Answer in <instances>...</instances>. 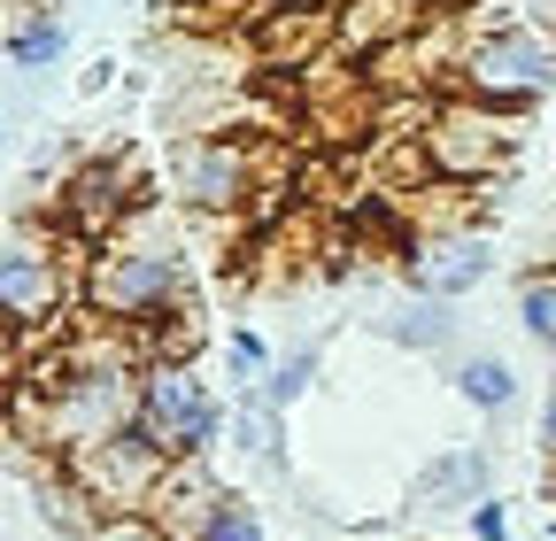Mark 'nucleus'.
Returning <instances> with one entry per match:
<instances>
[{"label": "nucleus", "mask_w": 556, "mask_h": 541, "mask_svg": "<svg viewBox=\"0 0 556 541\" xmlns=\"http://www.w3.org/2000/svg\"><path fill=\"white\" fill-rule=\"evenodd\" d=\"M486 495H495V456H486L479 441L471 449H441L426 471H417V480H409V511H464L471 518V503H486Z\"/></svg>", "instance_id": "9d476101"}, {"label": "nucleus", "mask_w": 556, "mask_h": 541, "mask_svg": "<svg viewBox=\"0 0 556 541\" xmlns=\"http://www.w3.org/2000/svg\"><path fill=\"white\" fill-rule=\"evenodd\" d=\"M417 24H426V9L417 0H348V9L332 16V62H387Z\"/></svg>", "instance_id": "1a4fd4ad"}, {"label": "nucleus", "mask_w": 556, "mask_h": 541, "mask_svg": "<svg viewBox=\"0 0 556 541\" xmlns=\"http://www.w3.org/2000/svg\"><path fill=\"white\" fill-rule=\"evenodd\" d=\"M456 93L526 116L533 101L556 93V32L518 24V16H486V24L471 32L464 62H456Z\"/></svg>", "instance_id": "f03ea898"}, {"label": "nucleus", "mask_w": 556, "mask_h": 541, "mask_svg": "<svg viewBox=\"0 0 556 541\" xmlns=\"http://www.w3.org/2000/svg\"><path fill=\"white\" fill-rule=\"evenodd\" d=\"M533 449L556 464V379H548V394H541V426H533Z\"/></svg>", "instance_id": "5701e85b"}, {"label": "nucleus", "mask_w": 556, "mask_h": 541, "mask_svg": "<svg viewBox=\"0 0 556 541\" xmlns=\"http://www.w3.org/2000/svg\"><path fill=\"white\" fill-rule=\"evenodd\" d=\"M170 186L193 217H240L255 201V148L225 131H193L170 148Z\"/></svg>", "instance_id": "0eeeda50"}, {"label": "nucleus", "mask_w": 556, "mask_h": 541, "mask_svg": "<svg viewBox=\"0 0 556 541\" xmlns=\"http://www.w3.org/2000/svg\"><path fill=\"white\" fill-rule=\"evenodd\" d=\"M232 488H217V471H208V456H186V464H170V480L155 488V518L170 526V541H201V526H208V511H217Z\"/></svg>", "instance_id": "f8f14e48"}, {"label": "nucleus", "mask_w": 556, "mask_h": 541, "mask_svg": "<svg viewBox=\"0 0 556 541\" xmlns=\"http://www.w3.org/2000/svg\"><path fill=\"white\" fill-rule=\"evenodd\" d=\"M9 62L16 71H54L62 62V47H70V32H62V16H54V0H39V9L24 16V24H9Z\"/></svg>", "instance_id": "2eb2a0df"}, {"label": "nucleus", "mask_w": 556, "mask_h": 541, "mask_svg": "<svg viewBox=\"0 0 556 541\" xmlns=\"http://www.w3.org/2000/svg\"><path fill=\"white\" fill-rule=\"evenodd\" d=\"M371 332H379V341H394V349H448V341H456V302H433V294L387 302V310L371 317Z\"/></svg>", "instance_id": "ddd939ff"}, {"label": "nucleus", "mask_w": 556, "mask_h": 541, "mask_svg": "<svg viewBox=\"0 0 556 541\" xmlns=\"http://www.w3.org/2000/svg\"><path fill=\"white\" fill-rule=\"evenodd\" d=\"M456 394L471 402L479 418H503L510 402H518V372H510L495 349H479V356H464V364H456Z\"/></svg>", "instance_id": "4468645a"}, {"label": "nucleus", "mask_w": 556, "mask_h": 541, "mask_svg": "<svg viewBox=\"0 0 556 541\" xmlns=\"http://www.w3.org/2000/svg\"><path fill=\"white\" fill-rule=\"evenodd\" d=\"M0 54H9V47H0Z\"/></svg>", "instance_id": "bb28decb"}, {"label": "nucleus", "mask_w": 556, "mask_h": 541, "mask_svg": "<svg viewBox=\"0 0 556 541\" xmlns=\"http://www.w3.org/2000/svg\"><path fill=\"white\" fill-rule=\"evenodd\" d=\"M309 379H317V349H287V356L270 364V379H263L255 394L270 402V411H294V402L309 394Z\"/></svg>", "instance_id": "a211bd4d"}, {"label": "nucleus", "mask_w": 556, "mask_h": 541, "mask_svg": "<svg viewBox=\"0 0 556 541\" xmlns=\"http://www.w3.org/2000/svg\"><path fill=\"white\" fill-rule=\"evenodd\" d=\"M464 526H471V541H510V511H503L495 495L471 503V518H464Z\"/></svg>", "instance_id": "4be33fe9"}, {"label": "nucleus", "mask_w": 556, "mask_h": 541, "mask_svg": "<svg viewBox=\"0 0 556 541\" xmlns=\"http://www.w3.org/2000/svg\"><path fill=\"white\" fill-rule=\"evenodd\" d=\"M70 255H54L47 240L16 232L0 240V325L16 332V341H39V332L62 325V310L78 302V287H70Z\"/></svg>", "instance_id": "423d86ee"}, {"label": "nucleus", "mask_w": 556, "mask_h": 541, "mask_svg": "<svg viewBox=\"0 0 556 541\" xmlns=\"http://www.w3.org/2000/svg\"><path fill=\"white\" fill-rule=\"evenodd\" d=\"M86 541H170V526H163L155 511H116V518H101Z\"/></svg>", "instance_id": "412c9836"}, {"label": "nucleus", "mask_w": 556, "mask_h": 541, "mask_svg": "<svg viewBox=\"0 0 556 541\" xmlns=\"http://www.w3.org/2000/svg\"><path fill=\"white\" fill-rule=\"evenodd\" d=\"M232 441L255 456V464H270V471H287V411H270L263 394H240V411H232Z\"/></svg>", "instance_id": "dca6fc26"}, {"label": "nucleus", "mask_w": 556, "mask_h": 541, "mask_svg": "<svg viewBox=\"0 0 556 541\" xmlns=\"http://www.w3.org/2000/svg\"><path fill=\"white\" fill-rule=\"evenodd\" d=\"M186 294H193L186 255H178V240L155 225V210H131V217L86 255V302H93V317H109L116 332H148L163 310L178 317Z\"/></svg>", "instance_id": "f257e3e1"}, {"label": "nucleus", "mask_w": 556, "mask_h": 541, "mask_svg": "<svg viewBox=\"0 0 556 541\" xmlns=\"http://www.w3.org/2000/svg\"><path fill=\"white\" fill-rule=\"evenodd\" d=\"M201 541H270V533H263V511H255L248 495H225L217 511H208Z\"/></svg>", "instance_id": "6ab92c4d"}, {"label": "nucleus", "mask_w": 556, "mask_h": 541, "mask_svg": "<svg viewBox=\"0 0 556 541\" xmlns=\"http://www.w3.org/2000/svg\"><path fill=\"white\" fill-rule=\"evenodd\" d=\"M16 372H24V341H16V332H9V325H0V387H9Z\"/></svg>", "instance_id": "b1692460"}, {"label": "nucleus", "mask_w": 556, "mask_h": 541, "mask_svg": "<svg viewBox=\"0 0 556 541\" xmlns=\"http://www.w3.org/2000/svg\"><path fill=\"white\" fill-rule=\"evenodd\" d=\"M426 155H433L441 186L495 193L510 178V155H518V116L510 109H486L471 93H441L433 116H426Z\"/></svg>", "instance_id": "7ed1b4c3"}, {"label": "nucleus", "mask_w": 556, "mask_h": 541, "mask_svg": "<svg viewBox=\"0 0 556 541\" xmlns=\"http://www.w3.org/2000/svg\"><path fill=\"white\" fill-rule=\"evenodd\" d=\"M225 356H232V379H240L248 394H255V387L270 379V364H278V356H270V349L255 341V332H248V325H232V332H225Z\"/></svg>", "instance_id": "aec40b11"}, {"label": "nucleus", "mask_w": 556, "mask_h": 541, "mask_svg": "<svg viewBox=\"0 0 556 541\" xmlns=\"http://www.w3.org/2000/svg\"><path fill=\"white\" fill-rule=\"evenodd\" d=\"M486 270H495V240L479 225H456V232H409V255H402V279L409 294H433V302H464Z\"/></svg>", "instance_id": "6e6552de"}, {"label": "nucleus", "mask_w": 556, "mask_h": 541, "mask_svg": "<svg viewBox=\"0 0 556 541\" xmlns=\"http://www.w3.org/2000/svg\"><path fill=\"white\" fill-rule=\"evenodd\" d=\"M426 16H464V0H417Z\"/></svg>", "instance_id": "a878e982"}, {"label": "nucleus", "mask_w": 556, "mask_h": 541, "mask_svg": "<svg viewBox=\"0 0 556 541\" xmlns=\"http://www.w3.org/2000/svg\"><path fill=\"white\" fill-rule=\"evenodd\" d=\"M518 332H526L533 349H548V356H556V263L518 270Z\"/></svg>", "instance_id": "f3484780"}, {"label": "nucleus", "mask_w": 556, "mask_h": 541, "mask_svg": "<svg viewBox=\"0 0 556 541\" xmlns=\"http://www.w3.org/2000/svg\"><path fill=\"white\" fill-rule=\"evenodd\" d=\"M170 464H178V456H170L148 426H124V433H109V441H86V449H70V456H62V471L78 480V495L93 503V518L148 511L155 488L170 480Z\"/></svg>", "instance_id": "20e7f679"}, {"label": "nucleus", "mask_w": 556, "mask_h": 541, "mask_svg": "<svg viewBox=\"0 0 556 541\" xmlns=\"http://www.w3.org/2000/svg\"><path fill=\"white\" fill-rule=\"evenodd\" d=\"M139 426L186 464V456H208L232 433V411L208 394V379L193 364H148L139 372Z\"/></svg>", "instance_id": "39448f33"}, {"label": "nucleus", "mask_w": 556, "mask_h": 541, "mask_svg": "<svg viewBox=\"0 0 556 541\" xmlns=\"http://www.w3.org/2000/svg\"><path fill=\"white\" fill-rule=\"evenodd\" d=\"M263 9H302V16H340L348 0H263Z\"/></svg>", "instance_id": "393cba45"}, {"label": "nucleus", "mask_w": 556, "mask_h": 541, "mask_svg": "<svg viewBox=\"0 0 556 541\" xmlns=\"http://www.w3.org/2000/svg\"><path fill=\"white\" fill-rule=\"evenodd\" d=\"M255 54H263V71H317V62L332 54V16L263 9L255 16Z\"/></svg>", "instance_id": "9b49d317"}]
</instances>
